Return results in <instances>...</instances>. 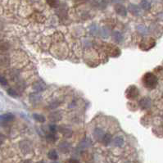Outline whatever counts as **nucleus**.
Returning a JSON list of instances; mask_svg holds the SVG:
<instances>
[{
	"label": "nucleus",
	"instance_id": "obj_23",
	"mask_svg": "<svg viewBox=\"0 0 163 163\" xmlns=\"http://www.w3.org/2000/svg\"><path fill=\"white\" fill-rule=\"evenodd\" d=\"M8 49H9V47H8L7 43H6L4 41L0 42V53H4Z\"/></svg>",
	"mask_w": 163,
	"mask_h": 163
},
{
	"label": "nucleus",
	"instance_id": "obj_15",
	"mask_svg": "<svg viewBox=\"0 0 163 163\" xmlns=\"http://www.w3.org/2000/svg\"><path fill=\"white\" fill-rule=\"evenodd\" d=\"M30 100L32 103V104H37L41 101V97L37 93H32L30 96Z\"/></svg>",
	"mask_w": 163,
	"mask_h": 163
},
{
	"label": "nucleus",
	"instance_id": "obj_17",
	"mask_svg": "<svg viewBox=\"0 0 163 163\" xmlns=\"http://www.w3.org/2000/svg\"><path fill=\"white\" fill-rule=\"evenodd\" d=\"M112 141V137L110 134H105V135L103 136V143L105 146H108L111 143V142Z\"/></svg>",
	"mask_w": 163,
	"mask_h": 163
},
{
	"label": "nucleus",
	"instance_id": "obj_29",
	"mask_svg": "<svg viewBox=\"0 0 163 163\" xmlns=\"http://www.w3.org/2000/svg\"><path fill=\"white\" fill-rule=\"evenodd\" d=\"M58 105H59V103L57 102V101H54L53 103H52L50 104V108L51 109H54L56 108H57L58 107Z\"/></svg>",
	"mask_w": 163,
	"mask_h": 163
},
{
	"label": "nucleus",
	"instance_id": "obj_20",
	"mask_svg": "<svg viewBox=\"0 0 163 163\" xmlns=\"http://www.w3.org/2000/svg\"><path fill=\"white\" fill-rule=\"evenodd\" d=\"M48 157L50 160H57L58 158V155H57V152H56L55 150H50L48 153Z\"/></svg>",
	"mask_w": 163,
	"mask_h": 163
},
{
	"label": "nucleus",
	"instance_id": "obj_31",
	"mask_svg": "<svg viewBox=\"0 0 163 163\" xmlns=\"http://www.w3.org/2000/svg\"><path fill=\"white\" fill-rule=\"evenodd\" d=\"M69 163H80L79 161H77L76 159H71L70 161H69Z\"/></svg>",
	"mask_w": 163,
	"mask_h": 163
},
{
	"label": "nucleus",
	"instance_id": "obj_2",
	"mask_svg": "<svg viewBox=\"0 0 163 163\" xmlns=\"http://www.w3.org/2000/svg\"><path fill=\"white\" fill-rule=\"evenodd\" d=\"M139 95V90L135 85H131L125 91V96L130 100L135 99Z\"/></svg>",
	"mask_w": 163,
	"mask_h": 163
},
{
	"label": "nucleus",
	"instance_id": "obj_21",
	"mask_svg": "<svg viewBox=\"0 0 163 163\" xmlns=\"http://www.w3.org/2000/svg\"><path fill=\"white\" fill-rule=\"evenodd\" d=\"M33 117L36 121H38L39 123H44L45 121V117L43 115L40 114H33Z\"/></svg>",
	"mask_w": 163,
	"mask_h": 163
},
{
	"label": "nucleus",
	"instance_id": "obj_24",
	"mask_svg": "<svg viewBox=\"0 0 163 163\" xmlns=\"http://www.w3.org/2000/svg\"><path fill=\"white\" fill-rule=\"evenodd\" d=\"M47 3L52 7H57L59 4V0H47Z\"/></svg>",
	"mask_w": 163,
	"mask_h": 163
},
{
	"label": "nucleus",
	"instance_id": "obj_11",
	"mask_svg": "<svg viewBox=\"0 0 163 163\" xmlns=\"http://www.w3.org/2000/svg\"><path fill=\"white\" fill-rule=\"evenodd\" d=\"M113 144H114L116 147H122L124 145V139L121 137V136H116L113 139Z\"/></svg>",
	"mask_w": 163,
	"mask_h": 163
},
{
	"label": "nucleus",
	"instance_id": "obj_14",
	"mask_svg": "<svg viewBox=\"0 0 163 163\" xmlns=\"http://www.w3.org/2000/svg\"><path fill=\"white\" fill-rule=\"evenodd\" d=\"M112 38H113V39H114L116 42L120 43V42H122V40L124 39V36H123V34L120 31H114V32L112 33Z\"/></svg>",
	"mask_w": 163,
	"mask_h": 163
},
{
	"label": "nucleus",
	"instance_id": "obj_13",
	"mask_svg": "<svg viewBox=\"0 0 163 163\" xmlns=\"http://www.w3.org/2000/svg\"><path fill=\"white\" fill-rule=\"evenodd\" d=\"M49 119H50L51 121H53V122L59 121L60 120L62 119V114L60 113L59 112H53L52 114L49 116Z\"/></svg>",
	"mask_w": 163,
	"mask_h": 163
},
{
	"label": "nucleus",
	"instance_id": "obj_9",
	"mask_svg": "<svg viewBox=\"0 0 163 163\" xmlns=\"http://www.w3.org/2000/svg\"><path fill=\"white\" fill-rule=\"evenodd\" d=\"M105 135V133L102 129L99 128H96L94 131H93V137L96 140L98 141H102L103 139V136Z\"/></svg>",
	"mask_w": 163,
	"mask_h": 163
},
{
	"label": "nucleus",
	"instance_id": "obj_34",
	"mask_svg": "<svg viewBox=\"0 0 163 163\" xmlns=\"http://www.w3.org/2000/svg\"><path fill=\"white\" fill-rule=\"evenodd\" d=\"M39 163H45V162H39Z\"/></svg>",
	"mask_w": 163,
	"mask_h": 163
},
{
	"label": "nucleus",
	"instance_id": "obj_28",
	"mask_svg": "<svg viewBox=\"0 0 163 163\" xmlns=\"http://www.w3.org/2000/svg\"><path fill=\"white\" fill-rule=\"evenodd\" d=\"M7 93H8V94L9 95H11V97H17V93H16L15 90H13L12 89H7Z\"/></svg>",
	"mask_w": 163,
	"mask_h": 163
},
{
	"label": "nucleus",
	"instance_id": "obj_16",
	"mask_svg": "<svg viewBox=\"0 0 163 163\" xmlns=\"http://www.w3.org/2000/svg\"><path fill=\"white\" fill-rule=\"evenodd\" d=\"M139 6H140V7H141L142 9L146 10V11L149 10L151 8V3L147 0H142L141 2H140V5Z\"/></svg>",
	"mask_w": 163,
	"mask_h": 163
},
{
	"label": "nucleus",
	"instance_id": "obj_19",
	"mask_svg": "<svg viewBox=\"0 0 163 163\" xmlns=\"http://www.w3.org/2000/svg\"><path fill=\"white\" fill-rule=\"evenodd\" d=\"M13 119H14V116L11 113L1 116V120H3V121H11Z\"/></svg>",
	"mask_w": 163,
	"mask_h": 163
},
{
	"label": "nucleus",
	"instance_id": "obj_32",
	"mask_svg": "<svg viewBox=\"0 0 163 163\" xmlns=\"http://www.w3.org/2000/svg\"><path fill=\"white\" fill-rule=\"evenodd\" d=\"M76 3H85L87 2L88 0H75Z\"/></svg>",
	"mask_w": 163,
	"mask_h": 163
},
{
	"label": "nucleus",
	"instance_id": "obj_10",
	"mask_svg": "<svg viewBox=\"0 0 163 163\" xmlns=\"http://www.w3.org/2000/svg\"><path fill=\"white\" fill-rule=\"evenodd\" d=\"M71 149V144L66 141L61 142L59 144V150L62 153H67Z\"/></svg>",
	"mask_w": 163,
	"mask_h": 163
},
{
	"label": "nucleus",
	"instance_id": "obj_7",
	"mask_svg": "<svg viewBox=\"0 0 163 163\" xmlns=\"http://www.w3.org/2000/svg\"><path fill=\"white\" fill-rule=\"evenodd\" d=\"M152 42H154V40L152 39H143L142 41V43L140 44V48L143 50H146V47H147V49H151L152 48L153 45L155 44H152Z\"/></svg>",
	"mask_w": 163,
	"mask_h": 163
},
{
	"label": "nucleus",
	"instance_id": "obj_18",
	"mask_svg": "<svg viewBox=\"0 0 163 163\" xmlns=\"http://www.w3.org/2000/svg\"><path fill=\"white\" fill-rule=\"evenodd\" d=\"M57 136L55 135V134H53V133L49 134V135H47V136H46V140H47V142L51 143H55V142L57 141Z\"/></svg>",
	"mask_w": 163,
	"mask_h": 163
},
{
	"label": "nucleus",
	"instance_id": "obj_8",
	"mask_svg": "<svg viewBox=\"0 0 163 163\" xmlns=\"http://www.w3.org/2000/svg\"><path fill=\"white\" fill-rule=\"evenodd\" d=\"M129 11L135 16H139L142 14L141 7H139L138 5L135 4H130L129 5Z\"/></svg>",
	"mask_w": 163,
	"mask_h": 163
},
{
	"label": "nucleus",
	"instance_id": "obj_5",
	"mask_svg": "<svg viewBox=\"0 0 163 163\" xmlns=\"http://www.w3.org/2000/svg\"><path fill=\"white\" fill-rule=\"evenodd\" d=\"M33 89L36 92H43L46 89V85L42 80H38L33 84Z\"/></svg>",
	"mask_w": 163,
	"mask_h": 163
},
{
	"label": "nucleus",
	"instance_id": "obj_6",
	"mask_svg": "<svg viewBox=\"0 0 163 163\" xmlns=\"http://www.w3.org/2000/svg\"><path fill=\"white\" fill-rule=\"evenodd\" d=\"M115 11L118 15L121 16H126L127 15V10H126L125 7L120 3H117L115 6Z\"/></svg>",
	"mask_w": 163,
	"mask_h": 163
},
{
	"label": "nucleus",
	"instance_id": "obj_30",
	"mask_svg": "<svg viewBox=\"0 0 163 163\" xmlns=\"http://www.w3.org/2000/svg\"><path fill=\"white\" fill-rule=\"evenodd\" d=\"M4 141H5V137L3 135L0 134V146L4 143Z\"/></svg>",
	"mask_w": 163,
	"mask_h": 163
},
{
	"label": "nucleus",
	"instance_id": "obj_35",
	"mask_svg": "<svg viewBox=\"0 0 163 163\" xmlns=\"http://www.w3.org/2000/svg\"><path fill=\"white\" fill-rule=\"evenodd\" d=\"M0 120H1V116H0Z\"/></svg>",
	"mask_w": 163,
	"mask_h": 163
},
{
	"label": "nucleus",
	"instance_id": "obj_12",
	"mask_svg": "<svg viewBox=\"0 0 163 163\" xmlns=\"http://www.w3.org/2000/svg\"><path fill=\"white\" fill-rule=\"evenodd\" d=\"M20 147L24 152H29L31 150V145L28 141H22L20 143Z\"/></svg>",
	"mask_w": 163,
	"mask_h": 163
},
{
	"label": "nucleus",
	"instance_id": "obj_33",
	"mask_svg": "<svg viewBox=\"0 0 163 163\" xmlns=\"http://www.w3.org/2000/svg\"><path fill=\"white\" fill-rule=\"evenodd\" d=\"M23 163H31V162H30V161H25Z\"/></svg>",
	"mask_w": 163,
	"mask_h": 163
},
{
	"label": "nucleus",
	"instance_id": "obj_27",
	"mask_svg": "<svg viewBox=\"0 0 163 163\" xmlns=\"http://www.w3.org/2000/svg\"><path fill=\"white\" fill-rule=\"evenodd\" d=\"M57 125H55V124H51V125H49V131L51 133H53L54 134L55 132L57 131Z\"/></svg>",
	"mask_w": 163,
	"mask_h": 163
},
{
	"label": "nucleus",
	"instance_id": "obj_37",
	"mask_svg": "<svg viewBox=\"0 0 163 163\" xmlns=\"http://www.w3.org/2000/svg\"></svg>",
	"mask_w": 163,
	"mask_h": 163
},
{
	"label": "nucleus",
	"instance_id": "obj_3",
	"mask_svg": "<svg viewBox=\"0 0 163 163\" xmlns=\"http://www.w3.org/2000/svg\"><path fill=\"white\" fill-rule=\"evenodd\" d=\"M58 131L66 138H71V136H72V134H73L72 130H71V128H69L68 126H66L65 125H60L59 127H58Z\"/></svg>",
	"mask_w": 163,
	"mask_h": 163
},
{
	"label": "nucleus",
	"instance_id": "obj_36",
	"mask_svg": "<svg viewBox=\"0 0 163 163\" xmlns=\"http://www.w3.org/2000/svg\"><path fill=\"white\" fill-rule=\"evenodd\" d=\"M53 163H57V162H53Z\"/></svg>",
	"mask_w": 163,
	"mask_h": 163
},
{
	"label": "nucleus",
	"instance_id": "obj_26",
	"mask_svg": "<svg viewBox=\"0 0 163 163\" xmlns=\"http://www.w3.org/2000/svg\"><path fill=\"white\" fill-rule=\"evenodd\" d=\"M0 85H2L3 86H6L7 85V80L4 76L0 75Z\"/></svg>",
	"mask_w": 163,
	"mask_h": 163
},
{
	"label": "nucleus",
	"instance_id": "obj_25",
	"mask_svg": "<svg viewBox=\"0 0 163 163\" xmlns=\"http://www.w3.org/2000/svg\"><path fill=\"white\" fill-rule=\"evenodd\" d=\"M138 30H139V31L140 33H142L143 34H146L147 33V29L146 26H143V25H140V26H138Z\"/></svg>",
	"mask_w": 163,
	"mask_h": 163
},
{
	"label": "nucleus",
	"instance_id": "obj_4",
	"mask_svg": "<svg viewBox=\"0 0 163 163\" xmlns=\"http://www.w3.org/2000/svg\"><path fill=\"white\" fill-rule=\"evenodd\" d=\"M139 104L142 109L145 110V109H148L152 106V101L149 98H143L139 101Z\"/></svg>",
	"mask_w": 163,
	"mask_h": 163
},
{
	"label": "nucleus",
	"instance_id": "obj_22",
	"mask_svg": "<svg viewBox=\"0 0 163 163\" xmlns=\"http://www.w3.org/2000/svg\"><path fill=\"white\" fill-rule=\"evenodd\" d=\"M90 145H91V141H90L88 138H85L84 140H82L81 143H80V146L81 147H83V148L89 147Z\"/></svg>",
	"mask_w": 163,
	"mask_h": 163
},
{
	"label": "nucleus",
	"instance_id": "obj_1",
	"mask_svg": "<svg viewBox=\"0 0 163 163\" xmlns=\"http://www.w3.org/2000/svg\"><path fill=\"white\" fill-rule=\"evenodd\" d=\"M143 84L147 89H155L158 84V79L153 73L147 72L143 77Z\"/></svg>",
	"mask_w": 163,
	"mask_h": 163
}]
</instances>
